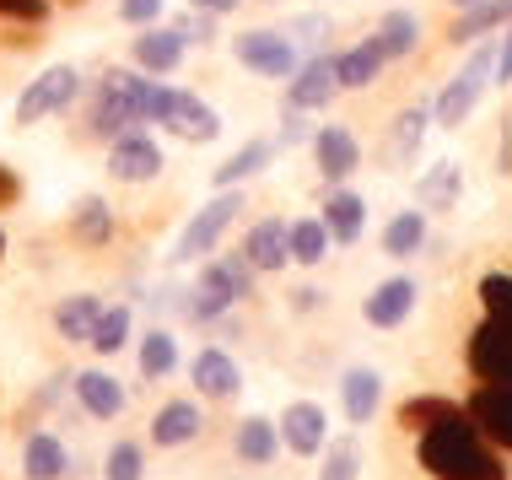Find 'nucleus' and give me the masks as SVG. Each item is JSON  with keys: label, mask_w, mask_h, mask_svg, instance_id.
Instances as JSON below:
<instances>
[{"label": "nucleus", "mask_w": 512, "mask_h": 480, "mask_svg": "<svg viewBox=\"0 0 512 480\" xmlns=\"http://www.w3.org/2000/svg\"><path fill=\"white\" fill-rule=\"evenodd\" d=\"M173 362H178V346H173V335H162V329H151V335L141 340V373H146V378H168V373H173Z\"/></svg>", "instance_id": "31"}, {"label": "nucleus", "mask_w": 512, "mask_h": 480, "mask_svg": "<svg viewBox=\"0 0 512 480\" xmlns=\"http://www.w3.org/2000/svg\"><path fill=\"white\" fill-rule=\"evenodd\" d=\"M448 416H453V405H448V400H410L405 410H399V427L426 432V427H437V421H448Z\"/></svg>", "instance_id": "38"}, {"label": "nucleus", "mask_w": 512, "mask_h": 480, "mask_svg": "<svg viewBox=\"0 0 512 480\" xmlns=\"http://www.w3.org/2000/svg\"><path fill=\"white\" fill-rule=\"evenodd\" d=\"M76 400H81V410L87 416H98V421H114L119 410H124V389H119V378H108V373H81L76 378Z\"/></svg>", "instance_id": "15"}, {"label": "nucleus", "mask_w": 512, "mask_h": 480, "mask_svg": "<svg viewBox=\"0 0 512 480\" xmlns=\"http://www.w3.org/2000/svg\"><path fill=\"white\" fill-rule=\"evenodd\" d=\"M189 437H200V410L189 400L162 405L157 421H151V443H157V448H178V443H189Z\"/></svg>", "instance_id": "18"}, {"label": "nucleus", "mask_w": 512, "mask_h": 480, "mask_svg": "<svg viewBox=\"0 0 512 480\" xmlns=\"http://www.w3.org/2000/svg\"><path fill=\"white\" fill-rule=\"evenodd\" d=\"M340 92V60H308L292 81V108H324Z\"/></svg>", "instance_id": "14"}, {"label": "nucleus", "mask_w": 512, "mask_h": 480, "mask_svg": "<svg viewBox=\"0 0 512 480\" xmlns=\"http://www.w3.org/2000/svg\"><path fill=\"white\" fill-rule=\"evenodd\" d=\"M195 389L211 394V400H232L238 394V362H232L227 351H200L195 356Z\"/></svg>", "instance_id": "16"}, {"label": "nucleus", "mask_w": 512, "mask_h": 480, "mask_svg": "<svg viewBox=\"0 0 512 480\" xmlns=\"http://www.w3.org/2000/svg\"><path fill=\"white\" fill-rule=\"evenodd\" d=\"M238 211H243V195H238V189L216 195V200L195 216V222L184 227V238H178V259H200V254H211L216 243H221V232L232 227V216H238Z\"/></svg>", "instance_id": "5"}, {"label": "nucleus", "mask_w": 512, "mask_h": 480, "mask_svg": "<svg viewBox=\"0 0 512 480\" xmlns=\"http://www.w3.org/2000/svg\"><path fill=\"white\" fill-rule=\"evenodd\" d=\"M71 227H76L81 243H108V238H114V216H108L103 200H76Z\"/></svg>", "instance_id": "30"}, {"label": "nucleus", "mask_w": 512, "mask_h": 480, "mask_svg": "<svg viewBox=\"0 0 512 480\" xmlns=\"http://www.w3.org/2000/svg\"><path fill=\"white\" fill-rule=\"evenodd\" d=\"M98 319H103V308H98V297H71V303H65L60 313H54V324H60V335L65 340H81V346H87L92 340V329H98Z\"/></svg>", "instance_id": "25"}, {"label": "nucleus", "mask_w": 512, "mask_h": 480, "mask_svg": "<svg viewBox=\"0 0 512 480\" xmlns=\"http://www.w3.org/2000/svg\"><path fill=\"white\" fill-rule=\"evenodd\" d=\"M491 71H496V54H491V49L469 54V65L448 81V87H442V98H437V125H464L469 108H475V98L486 92Z\"/></svg>", "instance_id": "4"}, {"label": "nucleus", "mask_w": 512, "mask_h": 480, "mask_svg": "<svg viewBox=\"0 0 512 480\" xmlns=\"http://www.w3.org/2000/svg\"><path fill=\"white\" fill-rule=\"evenodd\" d=\"M22 470L33 475V480H60V475H65V443H60L54 432H38V437H27Z\"/></svg>", "instance_id": "21"}, {"label": "nucleus", "mask_w": 512, "mask_h": 480, "mask_svg": "<svg viewBox=\"0 0 512 480\" xmlns=\"http://www.w3.org/2000/svg\"><path fill=\"white\" fill-rule=\"evenodd\" d=\"M383 44L378 38H367V44H356L351 54H340V87H367V81H378V71H383Z\"/></svg>", "instance_id": "23"}, {"label": "nucleus", "mask_w": 512, "mask_h": 480, "mask_svg": "<svg viewBox=\"0 0 512 480\" xmlns=\"http://www.w3.org/2000/svg\"><path fill=\"white\" fill-rule=\"evenodd\" d=\"M415 33H421V27H415L410 11H389L383 27H378V44H383V54H410L415 49Z\"/></svg>", "instance_id": "33"}, {"label": "nucleus", "mask_w": 512, "mask_h": 480, "mask_svg": "<svg viewBox=\"0 0 512 480\" xmlns=\"http://www.w3.org/2000/svg\"><path fill=\"white\" fill-rule=\"evenodd\" d=\"M11 195H17V178H6V173H0V200H11Z\"/></svg>", "instance_id": "45"}, {"label": "nucleus", "mask_w": 512, "mask_h": 480, "mask_svg": "<svg viewBox=\"0 0 512 480\" xmlns=\"http://www.w3.org/2000/svg\"><path fill=\"white\" fill-rule=\"evenodd\" d=\"M157 92L151 81L130 76V71H108L98 87V103H92V130L98 135H124L130 125H146L157 119Z\"/></svg>", "instance_id": "2"}, {"label": "nucleus", "mask_w": 512, "mask_h": 480, "mask_svg": "<svg viewBox=\"0 0 512 480\" xmlns=\"http://www.w3.org/2000/svg\"><path fill=\"white\" fill-rule=\"evenodd\" d=\"M340 400H345V416L351 421H372L378 416V400H383V378L372 367H351L340 383Z\"/></svg>", "instance_id": "17"}, {"label": "nucleus", "mask_w": 512, "mask_h": 480, "mask_svg": "<svg viewBox=\"0 0 512 480\" xmlns=\"http://www.w3.org/2000/svg\"><path fill=\"white\" fill-rule=\"evenodd\" d=\"M469 421H475L491 443L512 448V383H486V389H475V400H469Z\"/></svg>", "instance_id": "10"}, {"label": "nucleus", "mask_w": 512, "mask_h": 480, "mask_svg": "<svg viewBox=\"0 0 512 480\" xmlns=\"http://www.w3.org/2000/svg\"><path fill=\"white\" fill-rule=\"evenodd\" d=\"M232 49H238V60L254 76H292L297 71V54H292V44H286L281 33H238Z\"/></svg>", "instance_id": "8"}, {"label": "nucleus", "mask_w": 512, "mask_h": 480, "mask_svg": "<svg viewBox=\"0 0 512 480\" xmlns=\"http://www.w3.org/2000/svg\"><path fill=\"white\" fill-rule=\"evenodd\" d=\"M76 71L71 65H54V71H44L38 81H27V92H22V103H17V125H38L44 114H60L65 103L76 98Z\"/></svg>", "instance_id": "7"}, {"label": "nucleus", "mask_w": 512, "mask_h": 480, "mask_svg": "<svg viewBox=\"0 0 512 480\" xmlns=\"http://www.w3.org/2000/svg\"><path fill=\"white\" fill-rule=\"evenodd\" d=\"M324 249H329V227L324 222H297L292 227V259L297 265H318Z\"/></svg>", "instance_id": "34"}, {"label": "nucleus", "mask_w": 512, "mask_h": 480, "mask_svg": "<svg viewBox=\"0 0 512 480\" xmlns=\"http://www.w3.org/2000/svg\"><path fill=\"white\" fill-rule=\"evenodd\" d=\"M469 367L480 383H512V329L486 319L469 335Z\"/></svg>", "instance_id": "6"}, {"label": "nucleus", "mask_w": 512, "mask_h": 480, "mask_svg": "<svg viewBox=\"0 0 512 480\" xmlns=\"http://www.w3.org/2000/svg\"><path fill=\"white\" fill-rule=\"evenodd\" d=\"M459 6H480V0H459Z\"/></svg>", "instance_id": "46"}, {"label": "nucleus", "mask_w": 512, "mask_h": 480, "mask_svg": "<svg viewBox=\"0 0 512 480\" xmlns=\"http://www.w3.org/2000/svg\"><path fill=\"white\" fill-rule=\"evenodd\" d=\"M512 22V0H480V6H469L459 22H453V44H469V38H480V33H491V27H502Z\"/></svg>", "instance_id": "27"}, {"label": "nucleus", "mask_w": 512, "mask_h": 480, "mask_svg": "<svg viewBox=\"0 0 512 480\" xmlns=\"http://www.w3.org/2000/svg\"><path fill=\"white\" fill-rule=\"evenodd\" d=\"M480 303H486V313L496 324L512 329V276H486L480 281Z\"/></svg>", "instance_id": "36"}, {"label": "nucleus", "mask_w": 512, "mask_h": 480, "mask_svg": "<svg viewBox=\"0 0 512 480\" xmlns=\"http://www.w3.org/2000/svg\"><path fill=\"white\" fill-rule=\"evenodd\" d=\"M243 259L254 270L292 265V227H286V222H259L254 232H248V243H243Z\"/></svg>", "instance_id": "12"}, {"label": "nucleus", "mask_w": 512, "mask_h": 480, "mask_svg": "<svg viewBox=\"0 0 512 480\" xmlns=\"http://www.w3.org/2000/svg\"><path fill=\"white\" fill-rule=\"evenodd\" d=\"M189 6H200V11H232L238 0H189Z\"/></svg>", "instance_id": "44"}, {"label": "nucleus", "mask_w": 512, "mask_h": 480, "mask_svg": "<svg viewBox=\"0 0 512 480\" xmlns=\"http://www.w3.org/2000/svg\"><path fill=\"white\" fill-rule=\"evenodd\" d=\"M421 130H426V114H421V108H410V114L399 119V130H394V146H399V152H415V146H421Z\"/></svg>", "instance_id": "40"}, {"label": "nucleus", "mask_w": 512, "mask_h": 480, "mask_svg": "<svg viewBox=\"0 0 512 480\" xmlns=\"http://www.w3.org/2000/svg\"><path fill=\"white\" fill-rule=\"evenodd\" d=\"M0 249H6V238H0Z\"/></svg>", "instance_id": "47"}, {"label": "nucleus", "mask_w": 512, "mask_h": 480, "mask_svg": "<svg viewBox=\"0 0 512 480\" xmlns=\"http://www.w3.org/2000/svg\"><path fill=\"white\" fill-rule=\"evenodd\" d=\"M324 437H329V421H324V410H318L313 400L286 405V416H281V443L292 448V454L313 459L318 448H324Z\"/></svg>", "instance_id": "11"}, {"label": "nucleus", "mask_w": 512, "mask_h": 480, "mask_svg": "<svg viewBox=\"0 0 512 480\" xmlns=\"http://www.w3.org/2000/svg\"><path fill=\"white\" fill-rule=\"evenodd\" d=\"M146 459H141V443H119L114 454H108V480H141Z\"/></svg>", "instance_id": "39"}, {"label": "nucleus", "mask_w": 512, "mask_h": 480, "mask_svg": "<svg viewBox=\"0 0 512 480\" xmlns=\"http://www.w3.org/2000/svg\"><path fill=\"white\" fill-rule=\"evenodd\" d=\"M421 464L437 480H502V464L480 448V427L469 416H459V410L448 421H437V427H426Z\"/></svg>", "instance_id": "1"}, {"label": "nucleus", "mask_w": 512, "mask_h": 480, "mask_svg": "<svg viewBox=\"0 0 512 480\" xmlns=\"http://www.w3.org/2000/svg\"><path fill=\"white\" fill-rule=\"evenodd\" d=\"M496 76H502V81H512V38L502 44V54H496Z\"/></svg>", "instance_id": "43"}, {"label": "nucleus", "mask_w": 512, "mask_h": 480, "mask_svg": "<svg viewBox=\"0 0 512 480\" xmlns=\"http://www.w3.org/2000/svg\"><path fill=\"white\" fill-rule=\"evenodd\" d=\"M270 157H275V146H270V141H248L243 152H232V157L216 168V184H221V189L243 184V178H254L259 168H270Z\"/></svg>", "instance_id": "24"}, {"label": "nucleus", "mask_w": 512, "mask_h": 480, "mask_svg": "<svg viewBox=\"0 0 512 480\" xmlns=\"http://www.w3.org/2000/svg\"><path fill=\"white\" fill-rule=\"evenodd\" d=\"M421 200H426V205H437V211L459 200V168H453V162H442V168L426 173V178H421Z\"/></svg>", "instance_id": "35"}, {"label": "nucleus", "mask_w": 512, "mask_h": 480, "mask_svg": "<svg viewBox=\"0 0 512 480\" xmlns=\"http://www.w3.org/2000/svg\"><path fill=\"white\" fill-rule=\"evenodd\" d=\"M421 238H426V222H421V211H399L389 227H383V254H415L421 249Z\"/></svg>", "instance_id": "29"}, {"label": "nucleus", "mask_w": 512, "mask_h": 480, "mask_svg": "<svg viewBox=\"0 0 512 480\" xmlns=\"http://www.w3.org/2000/svg\"><path fill=\"white\" fill-rule=\"evenodd\" d=\"M275 448H281V427H270L265 416H254V421H243V427H238V459L270 464Z\"/></svg>", "instance_id": "26"}, {"label": "nucleus", "mask_w": 512, "mask_h": 480, "mask_svg": "<svg viewBox=\"0 0 512 480\" xmlns=\"http://www.w3.org/2000/svg\"><path fill=\"white\" fill-rule=\"evenodd\" d=\"M178 54H184V33H168V27H151V33L135 38V65L141 71H173Z\"/></svg>", "instance_id": "19"}, {"label": "nucleus", "mask_w": 512, "mask_h": 480, "mask_svg": "<svg viewBox=\"0 0 512 480\" xmlns=\"http://www.w3.org/2000/svg\"><path fill=\"white\" fill-rule=\"evenodd\" d=\"M108 173H114L119 184H146V178L162 173V152L146 141L141 130H130V135H119L114 152H108Z\"/></svg>", "instance_id": "9"}, {"label": "nucleus", "mask_w": 512, "mask_h": 480, "mask_svg": "<svg viewBox=\"0 0 512 480\" xmlns=\"http://www.w3.org/2000/svg\"><path fill=\"white\" fill-rule=\"evenodd\" d=\"M124 340H130V308H103V319H98V329H92L87 346H98L103 356H114Z\"/></svg>", "instance_id": "32"}, {"label": "nucleus", "mask_w": 512, "mask_h": 480, "mask_svg": "<svg viewBox=\"0 0 512 480\" xmlns=\"http://www.w3.org/2000/svg\"><path fill=\"white\" fill-rule=\"evenodd\" d=\"M362 222H367L362 195H329L324 227H329V238H335V243H356V238H362Z\"/></svg>", "instance_id": "22"}, {"label": "nucleus", "mask_w": 512, "mask_h": 480, "mask_svg": "<svg viewBox=\"0 0 512 480\" xmlns=\"http://www.w3.org/2000/svg\"><path fill=\"white\" fill-rule=\"evenodd\" d=\"M157 125H168L173 135H184V141H216L221 135V119L211 103H200L195 92H157Z\"/></svg>", "instance_id": "3"}, {"label": "nucleus", "mask_w": 512, "mask_h": 480, "mask_svg": "<svg viewBox=\"0 0 512 480\" xmlns=\"http://www.w3.org/2000/svg\"><path fill=\"white\" fill-rule=\"evenodd\" d=\"M49 11V0H0V17H22V22H38Z\"/></svg>", "instance_id": "41"}, {"label": "nucleus", "mask_w": 512, "mask_h": 480, "mask_svg": "<svg viewBox=\"0 0 512 480\" xmlns=\"http://www.w3.org/2000/svg\"><path fill=\"white\" fill-rule=\"evenodd\" d=\"M162 11V0H124V22H151Z\"/></svg>", "instance_id": "42"}, {"label": "nucleus", "mask_w": 512, "mask_h": 480, "mask_svg": "<svg viewBox=\"0 0 512 480\" xmlns=\"http://www.w3.org/2000/svg\"><path fill=\"white\" fill-rule=\"evenodd\" d=\"M362 475V454H356V443L345 437V443L329 448V459H324V470H318V480H356Z\"/></svg>", "instance_id": "37"}, {"label": "nucleus", "mask_w": 512, "mask_h": 480, "mask_svg": "<svg viewBox=\"0 0 512 480\" xmlns=\"http://www.w3.org/2000/svg\"><path fill=\"white\" fill-rule=\"evenodd\" d=\"M248 270H254L248 259H216V265L200 276V286H211L216 297H227V303H243L248 297Z\"/></svg>", "instance_id": "28"}, {"label": "nucleus", "mask_w": 512, "mask_h": 480, "mask_svg": "<svg viewBox=\"0 0 512 480\" xmlns=\"http://www.w3.org/2000/svg\"><path fill=\"white\" fill-rule=\"evenodd\" d=\"M318 168H324V178H345V173H351L356 168V135L340 130V125L318 130Z\"/></svg>", "instance_id": "20"}, {"label": "nucleus", "mask_w": 512, "mask_h": 480, "mask_svg": "<svg viewBox=\"0 0 512 480\" xmlns=\"http://www.w3.org/2000/svg\"><path fill=\"white\" fill-rule=\"evenodd\" d=\"M410 308H415V281H405V276H394V281H383L378 292L367 297V324H378V329H399L410 319Z\"/></svg>", "instance_id": "13"}]
</instances>
